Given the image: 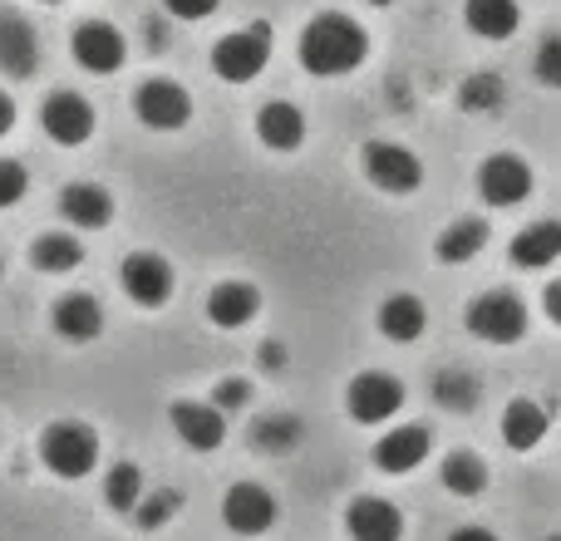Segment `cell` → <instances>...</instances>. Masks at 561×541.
<instances>
[{
	"label": "cell",
	"mask_w": 561,
	"mask_h": 541,
	"mask_svg": "<svg viewBox=\"0 0 561 541\" xmlns=\"http://www.w3.org/2000/svg\"><path fill=\"white\" fill-rule=\"evenodd\" d=\"M300 438H306V424H300L296 414H262L252 424V448L256 453H272V458H286L300 448Z\"/></svg>",
	"instance_id": "obj_25"
},
{
	"label": "cell",
	"mask_w": 561,
	"mask_h": 541,
	"mask_svg": "<svg viewBox=\"0 0 561 541\" xmlns=\"http://www.w3.org/2000/svg\"><path fill=\"white\" fill-rule=\"evenodd\" d=\"M262 369H272V375H280V369H286V345L266 339V345H262Z\"/></svg>",
	"instance_id": "obj_37"
},
{
	"label": "cell",
	"mask_w": 561,
	"mask_h": 541,
	"mask_svg": "<svg viewBox=\"0 0 561 541\" xmlns=\"http://www.w3.org/2000/svg\"><path fill=\"white\" fill-rule=\"evenodd\" d=\"M428 444H434V438H428L424 424L389 428V434L375 444V468L379 473H414V468L428 458Z\"/></svg>",
	"instance_id": "obj_15"
},
{
	"label": "cell",
	"mask_w": 561,
	"mask_h": 541,
	"mask_svg": "<svg viewBox=\"0 0 561 541\" xmlns=\"http://www.w3.org/2000/svg\"><path fill=\"white\" fill-rule=\"evenodd\" d=\"M39 458L55 477H84L99 463V434L79 418H59L39 434Z\"/></svg>",
	"instance_id": "obj_2"
},
{
	"label": "cell",
	"mask_w": 561,
	"mask_h": 541,
	"mask_svg": "<svg viewBox=\"0 0 561 541\" xmlns=\"http://www.w3.org/2000/svg\"><path fill=\"white\" fill-rule=\"evenodd\" d=\"M213 404L222 408V414H232V408L252 404V384H247V379H222V384L213 389Z\"/></svg>",
	"instance_id": "obj_35"
},
{
	"label": "cell",
	"mask_w": 561,
	"mask_h": 541,
	"mask_svg": "<svg viewBox=\"0 0 561 541\" xmlns=\"http://www.w3.org/2000/svg\"><path fill=\"white\" fill-rule=\"evenodd\" d=\"M547 408L537 404V399H513V404L503 408V444L513 448V453H533L537 444L547 438Z\"/></svg>",
	"instance_id": "obj_21"
},
{
	"label": "cell",
	"mask_w": 561,
	"mask_h": 541,
	"mask_svg": "<svg viewBox=\"0 0 561 541\" xmlns=\"http://www.w3.org/2000/svg\"><path fill=\"white\" fill-rule=\"evenodd\" d=\"M424 325H428V310L419 296H389L379 306V335L394 339V345H414L424 335Z\"/></svg>",
	"instance_id": "obj_22"
},
{
	"label": "cell",
	"mask_w": 561,
	"mask_h": 541,
	"mask_svg": "<svg viewBox=\"0 0 561 541\" xmlns=\"http://www.w3.org/2000/svg\"><path fill=\"white\" fill-rule=\"evenodd\" d=\"M256 310H262V290L252 280H217L213 296H207V320L217 330H242Z\"/></svg>",
	"instance_id": "obj_17"
},
{
	"label": "cell",
	"mask_w": 561,
	"mask_h": 541,
	"mask_svg": "<svg viewBox=\"0 0 561 541\" xmlns=\"http://www.w3.org/2000/svg\"><path fill=\"white\" fill-rule=\"evenodd\" d=\"M0 69L10 79H30L39 69V35L20 10L0 5Z\"/></svg>",
	"instance_id": "obj_14"
},
{
	"label": "cell",
	"mask_w": 561,
	"mask_h": 541,
	"mask_svg": "<svg viewBox=\"0 0 561 541\" xmlns=\"http://www.w3.org/2000/svg\"><path fill=\"white\" fill-rule=\"evenodd\" d=\"M345 532L355 541H399L404 537V517L385 497H355L345 513Z\"/></svg>",
	"instance_id": "obj_16"
},
{
	"label": "cell",
	"mask_w": 561,
	"mask_h": 541,
	"mask_svg": "<svg viewBox=\"0 0 561 541\" xmlns=\"http://www.w3.org/2000/svg\"><path fill=\"white\" fill-rule=\"evenodd\" d=\"M533 74L542 79L547 89H561V35H547L537 45V59H533Z\"/></svg>",
	"instance_id": "obj_33"
},
{
	"label": "cell",
	"mask_w": 561,
	"mask_h": 541,
	"mask_svg": "<svg viewBox=\"0 0 561 541\" xmlns=\"http://www.w3.org/2000/svg\"><path fill=\"white\" fill-rule=\"evenodd\" d=\"M25 187H30L25 168H20L15 158H0V207H15L20 197H25Z\"/></svg>",
	"instance_id": "obj_34"
},
{
	"label": "cell",
	"mask_w": 561,
	"mask_h": 541,
	"mask_svg": "<svg viewBox=\"0 0 561 541\" xmlns=\"http://www.w3.org/2000/svg\"><path fill=\"white\" fill-rule=\"evenodd\" d=\"M118 286L128 290L134 306L158 310V306H168V296H173V266H168L158 252H134L124 266H118Z\"/></svg>",
	"instance_id": "obj_9"
},
{
	"label": "cell",
	"mask_w": 561,
	"mask_h": 541,
	"mask_svg": "<svg viewBox=\"0 0 561 541\" xmlns=\"http://www.w3.org/2000/svg\"><path fill=\"white\" fill-rule=\"evenodd\" d=\"M69 49H75L79 69H89V74H114V69H124V59H128L124 35H118L114 25H104V20L79 25L75 39H69Z\"/></svg>",
	"instance_id": "obj_13"
},
{
	"label": "cell",
	"mask_w": 561,
	"mask_h": 541,
	"mask_svg": "<svg viewBox=\"0 0 561 541\" xmlns=\"http://www.w3.org/2000/svg\"><path fill=\"white\" fill-rule=\"evenodd\" d=\"M542 310H547V320H552V325H561V280H552V286L542 290Z\"/></svg>",
	"instance_id": "obj_38"
},
{
	"label": "cell",
	"mask_w": 561,
	"mask_h": 541,
	"mask_svg": "<svg viewBox=\"0 0 561 541\" xmlns=\"http://www.w3.org/2000/svg\"><path fill=\"white\" fill-rule=\"evenodd\" d=\"M55 330L69 345H89V339L104 335V306L84 290H69V296L55 300Z\"/></svg>",
	"instance_id": "obj_18"
},
{
	"label": "cell",
	"mask_w": 561,
	"mask_h": 541,
	"mask_svg": "<svg viewBox=\"0 0 561 541\" xmlns=\"http://www.w3.org/2000/svg\"><path fill=\"white\" fill-rule=\"evenodd\" d=\"M45 5H59V0H45Z\"/></svg>",
	"instance_id": "obj_45"
},
{
	"label": "cell",
	"mask_w": 561,
	"mask_h": 541,
	"mask_svg": "<svg viewBox=\"0 0 561 541\" xmlns=\"http://www.w3.org/2000/svg\"><path fill=\"white\" fill-rule=\"evenodd\" d=\"M478 193H483V203H493V207H517L527 193H533V168H527L517 153L483 158V168H478Z\"/></svg>",
	"instance_id": "obj_11"
},
{
	"label": "cell",
	"mask_w": 561,
	"mask_h": 541,
	"mask_svg": "<svg viewBox=\"0 0 561 541\" xmlns=\"http://www.w3.org/2000/svg\"><path fill=\"white\" fill-rule=\"evenodd\" d=\"M547 541H561V532H552V537H547Z\"/></svg>",
	"instance_id": "obj_43"
},
{
	"label": "cell",
	"mask_w": 561,
	"mask_h": 541,
	"mask_svg": "<svg viewBox=\"0 0 561 541\" xmlns=\"http://www.w3.org/2000/svg\"><path fill=\"white\" fill-rule=\"evenodd\" d=\"M144 493H148V483H144V473H138V463H114V468H108V477H104V503L114 507V513H128V517H134V507L144 503Z\"/></svg>",
	"instance_id": "obj_30"
},
{
	"label": "cell",
	"mask_w": 561,
	"mask_h": 541,
	"mask_svg": "<svg viewBox=\"0 0 561 541\" xmlns=\"http://www.w3.org/2000/svg\"><path fill=\"white\" fill-rule=\"evenodd\" d=\"M359 168H365L369 183H375L379 193H389V197L414 193V187L424 183V163H419L409 148H399V143H365Z\"/></svg>",
	"instance_id": "obj_5"
},
{
	"label": "cell",
	"mask_w": 561,
	"mask_h": 541,
	"mask_svg": "<svg viewBox=\"0 0 561 541\" xmlns=\"http://www.w3.org/2000/svg\"><path fill=\"white\" fill-rule=\"evenodd\" d=\"M483 246H488V222L483 217H463V222H454V227L438 232V262L463 266V262H473Z\"/></svg>",
	"instance_id": "obj_26"
},
{
	"label": "cell",
	"mask_w": 561,
	"mask_h": 541,
	"mask_svg": "<svg viewBox=\"0 0 561 541\" xmlns=\"http://www.w3.org/2000/svg\"><path fill=\"white\" fill-rule=\"evenodd\" d=\"M345 408L355 424H385V418H394L404 408V384L394 375H379V369L355 375L345 389Z\"/></svg>",
	"instance_id": "obj_6"
},
{
	"label": "cell",
	"mask_w": 561,
	"mask_h": 541,
	"mask_svg": "<svg viewBox=\"0 0 561 541\" xmlns=\"http://www.w3.org/2000/svg\"><path fill=\"white\" fill-rule=\"evenodd\" d=\"M438 477H444V487L454 497H478L488 487V463L478 453H448Z\"/></svg>",
	"instance_id": "obj_29"
},
{
	"label": "cell",
	"mask_w": 561,
	"mask_h": 541,
	"mask_svg": "<svg viewBox=\"0 0 561 541\" xmlns=\"http://www.w3.org/2000/svg\"><path fill=\"white\" fill-rule=\"evenodd\" d=\"M144 35H148V45H158V49L168 45V25H163V20H148V25H144Z\"/></svg>",
	"instance_id": "obj_40"
},
{
	"label": "cell",
	"mask_w": 561,
	"mask_h": 541,
	"mask_svg": "<svg viewBox=\"0 0 561 541\" xmlns=\"http://www.w3.org/2000/svg\"><path fill=\"white\" fill-rule=\"evenodd\" d=\"M561 256V222H533L513 237V266L542 270Z\"/></svg>",
	"instance_id": "obj_23"
},
{
	"label": "cell",
	"mask_w": 561,
	"mask_h": 541,
	"mask_svg": "<svg viewBox=\"0 0 561 541\" xmlns=\"http://www.w3.org/2000/svg\"><path fill=\"white\" fill-rule=\"evenodd\" d=\"M365 55H369L365 25H355V20L340 15V10H325V15H316L300 30V65L316 79L350 74V69L365 65Z\"/></svg>",
	"instance_id": "obj_1"
},
{
	"label": "cell",
	"mask_w": 561,
	"mask_h": 541,
	"mask_svg": "<svg viewBox=\"0 0 561 541\" xmlns=\"http://www.w3.org/2000/svg\"><path fill=\"white\" fill-rule=\"evenodd\" d=\"M10 128H15V99H10L5 89H0V138H5Z\"/></svg>",
	"instance_id": "obj_39"
},
{
	"label": "cell",
	"mask_w": 561,
	"mask_h": 541,
	"mask_svg": "<svg viewBox=\"0 0 561 541\" xmlns=\"http://www.w3.org/2000/svg\"><path fill=\"white\" fill-rule=\"evenodd\" d=\"M222 522L232 527L237 537H262L276 527V497L256 483H237L232 493L222 497Z\"/></svg>",
	"instance_id": "obj_12"
},
{
	"label": "cell",
	"mask_w": 561,
	"mask_h": 541,
	"mask_svg": "<svg viewBox=\"0 0 561 541\" xmlns=\"http://www.w3.org/2000/svg\"><path fill=\"white\" fill-rule=\"evenodd\" d=\"M463 20L478 39H507L523 25V10H517V0H468Z\"/></svg>",
	"instance_id": "obj_24"
},
{
	"label": "cell",
	"mask_w": 561,
	"mask_h": 541,
	"mask_svg": "<svg viewBox=\"0 0 561 541\" xmlns=\"http://www.w3.org/2000/svg\"><path fill=\"white\" fill-rule=\"evenodd\" d=\"M256 138H262L272 153H296L306 143V114L286 99H272V104L256 114Z\"/></svg>",
	"instance_id": "obj_19"
},
{
	"label": "cell",
	"mask_w": 561,
	"mask_h": 541,
	"mask_svg": "<svg viewBox=\"0 0 561 541\" xmlns=\"http://www.w3.org/2000/svg\"><path fill=\"white\" fill-rule=\"evenodd\" d=\"M163 10L178 20H207L217 10V0H163Z\"/></svg>",
	"instance_id": "obj_36"
},
{
	"label": "cell",
	"mask_w": 561,
	"mask_h": 541,
	"mask_svg": "<svg viewBox=\"0 0 561 541\" xmlns=\"http://www.w3.org/2000/svg\"><path fill=\"white\" fill-rule=\"evenodd\" d=\"M178 507H183V493H178V487H153V493H144V503L134 507V527L138 532H158V527L173 522Z\"/></svg>",
	"instance_id": "obj_32"
},
{
	"label": "cell",
	"mask_w": 561,
	"mask_h": 541,
	"mask_svg": "<svg viewBox=\"0 0 561 541\" xmlns=\"http://www.w3.org/2000/svg\"><path fill=\"white\" fill-rule=\"evenodd\" d=\"M39 124H45V134L55 138L59 148H79L94 134V104H89L84 94H75V89H59V94L45 99Z\"/></svg>",
	"instance_id": "obj_8"
},
{
	"label": "cell",
	"mask_w": 561,
	"mask_h": 541,
	"mask_svg": "<svg viewBox=\"0 0 561 541\" xmlns=\"http://www.w3.org/2000/svg\"><path fill=\"white\" fill-rule=\"evenodd\" d=\"M468 330L488 345H517L527 335V306L513 290H488L468 306Z\"/></svg>",
	"instance_id": "obj_4"
},
{
	"label": "cell",
	"mask_w": 561,
	"mask_h": 541,
	"mask_svg": "<svg viewBox=\"0 0 561 541\" xmlns=\"http://www.w3.org/2000/svg\"><path fill=\"white\" fill-rule=\"evenodd\" d=\"M0 276H5V262H0Z\"/></svg>",
	"instance_id": "obj_44"
},
{
	"label": "cell",
	"mask_w": 561,
	"mask_h": 541,
	"mask_svg": "<svg viewBox=\"0 0 561 541\" xmlns=\"http://www.w3.org/2000/svg\"><path fill=\"white\" fill-rule=\"evenodd\" d=\"M266 59H272V25L232 30V35H222L213 45V69L227 84H252L266 69Z\"/></svg>",
	"instance_id": "obj_3"
},
{
	"label": "cell",
	"mask_w": 561,
	"mask_h": 541,
	"mask_svg": "<svg viewBox=\"0 0 561 541\" xmlns=\"http://www.w3.org/2000/svg\"><path fill=\"white\" fill-rule=\"evenodd\" d=\"M59 212H65V222L84 227V232H99V227L114 222V197L99 183H75L59 193Z\"/></svg>",
	"instance_id": "obj_20"
},
{
	"label": "cell",
	"mask_w": 561,
	"mask_h": 541,
	"mask_svg": "<svg viewBox=\"0 0 561 541\" xmlns=\"http://www.w3.org/2000/svg\"><path fill=\"white\" fill-rule=\"evenodd\" d=\"M478 394H483V384H478V375H468V369L448 365V369L434 375V404L454 408V414H473Z\"/></svg>",
	"instance_id": "obj_28"
},
{
	"label": "cell",
	"mask_w": 561,
	"mask_h": 541,
	"mask_svg": "<svg viewBox=\"0 0 561 541\" xmlns=\"http://www.w3.org/2000/svg\"><path fill=\"white\" fill-rule=\"evenodd\" d=\"M168 424H173L178 444H187L193 453H213L227 438V414L217 404H193V399H178L168 408Z\"/></svg>",
	"instance_id": "obj_10"
},
{
	"label": "cell",
	"mask_w": 561,
	"mask_h": 541,
	"mask_svg": "<svg viewBox=\"0 0 561 541\" xmlns=\"http://www.w3.org/2000/svg\"><path fill=\"white\" fill-rule=\"evenodd\" d=\"M448 541H497V537L488 532V527H463V532H454Z\"/></svg>",
	"instance_id": "obj_41"
},
{
	"label": "cell",
	"mask_w": 561,
	"mask_h": 541,
	"mask_svg": "<svg viewBox=\"0 0 561 541\" xmlns=\"http://www.w3.org/2000/svg\"><path fill=\"white\" fill-rule=\"evenodd\" d=\"M134 114L158 134H173V128H183L193 118V99H187V89L178 79H148L134 94Z\"/></svg>",
	"instance_id": "obj_7"
},
{
	"label": "cell",
	"mask_w": 561,
	"mask_h": 541,
	"mask_svg": "<svg viewBox=\"0 0 561 541\" xmlns=\"http://www.w3.org/2000/svg\"><path fill=\"white\" fill-rule=\"evenodd\" d=\"M503 99H507L503 74H468L463 84H458V108H463V114H497Z\"/></svg>",
	"instance_id": "obj_31"
},
{
	"label": "cell",
	"mask_w": 561,
	"mask_h": 541,
	"mask_svg": "<svg viewBox=\"0 0 561 541\" xmlns=\"http://www.w3.org/2000/svg\"><path fill=\"white\" fill-rule=\"evenodd\" d=\"M79 262H84V246L65 232H45L30 242V266L45 270V276H65V270H75Z\"/></svg>",
	"instance_id": "obj_27"
},
{
	"label": "cell",
	"mask_w": 561,
	"mask_h": 541,
	"mask_svg": "<svg viewBox=\"0 0 561 541\" xmlns=\"http://www.w3.org/2000/svg\"><path fill=\"white\" fill-rule=\"evenodd\" d=\"M365 5H394V0H365Z\"/></svg>",
	"instance_id": "obj_42"
}]
</instances>
